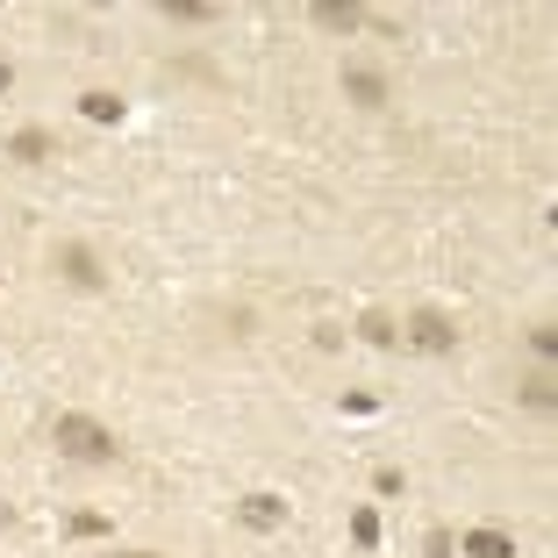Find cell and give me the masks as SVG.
<instances>
[{"instance_id": "obj_1", "label": "cell", "mask_w": 558, "mask_h": 558, "mask_svg": "<svg viewBox=\"0 0 558 558\" xmlns=\"http://www.w3.org/2000/svg\"><path fill=\"white\" fill-rule=\"evenodd\" d=\"M50 444H58V459H72V465H116L122 459V437L108 423H94V415H58L50 423Z\"/></svg>"}, {"instance_id": "obj_2", "label": "cell", "mask_w": 558, "mask_h": 558, "mask_svg": "<svg viewBox=\"0 0 558 558\" xmlns=\"http://www.w3.org/2000/svg\"><path fill=\"white\" fill-rule=\"evenodd\" d=\"M50 272L65 279V287H80V294H100V287H108V265H100V251L80 244V236H65V244L50 251Z\"/></svg>"}, {"instance_id": "obj_3", "label": "cell", "mask_w": 558, "mask_h": 558, "mask_svg": "<svg viewBox=\"0 0 558 558\" xmlns=\"http://www.w3.org/2000/svg\"><path fill=\"white\" fill-rule=\"evenodd\" d=\"M401 344L429 351V359H451V351H459V323H451L444 308H415L409 323H401Z\"/></svg>"}, {"instance_id": "obj_4", "label": "cell", "mask_w": 558, "mask_h": 558, "mask_svg": "<svg viewBox=\"0 0 558 558\" xmlns=\"http://www.w3.org/2000/svg\"><path fill=\"white\" fill-rule=\"evenodd\" d=\"M236 515H244V530L272 537V530H287V494H272V487H251L244 501H236Z\"/></svg>"}, {"instance_id": "obj_5", "label": "cell", "mask_w": 558, "mask_h": 558, "mask_svg": "<svg viewBox=\"0 0 558 558\" xmlns=\"http://www.w3.org/2000/svg\"><path fill=\"white\" fill-rule=\"evenodd\" d=\"M0 158H15V165H44V158H58V136L29 122V130H15L8 144H0Z\"/></svg>"}, {"instance_id": "obj_6", "label": "cell", "mask_w": 558, "mask_h": 558, "mask_svg": "<svg viewBox=\"0 0 558 558\" xmlns=\"http://www.w3.org/2000/svg\"><path fill=\"white\" fill-rule=\"evenodd\" d=\"M344 100H359V108H387V72L344 65Z\"/></svg>"}, {"instance_id": "obj_7", "label": "cell", "mask_w": 558, "mask_h": 558, "mask_svg": "<svg viewBox=\"0 0 558 558\" xmlns=\"http://www.w3.org/2000/svg\"><path fill=\"white\" fill-rule=\"evenodd\" d=\"M459 551L465 558H515V537H509V530H494V523H480V530L459 537Z\"/></svg>"}, {"instance_id": "obj_8", "label": "cell", "mask_w": 558, "mask_h": 558, "mask_svg": "<svg viewBox=\"0 0 558 558\" xmlns=\"http://www.w3.org/2000/svg\"><path fill=\"white\" fill-rule=\"evenodd\" d=\"M80 116L108 130V122H122V116H130V100H122V94H108V86H86V94H80Z\"/></svg>"}, {"instance_id": "obj_9", "label": "cell", "mask_w": 558, "mask_h": 558, "mask_svg": "<svg viewBox=\"0 0 558 558\" xmlns=\"http://www.w3.org/2000/svg\"><path fill=\"white\" fill-rule=\"evenodd\" d=\"M308 22H315V29H329V36H351V29H365V8H337V0H315Z\"/></svg>"}, {"instance_id": "obj_10", "label": "cell", "mask_w": 558, "mask_h": 558, "mask_svg": "<svg viewBox=\"0 0 558 558\" xmlns=\"http://www.w3.org/2000/svg\"><path fill=\"white\" fill-rule=\"evenodd\" d=\"M359 337H365L373 351H395V344H401V323H395V315H379V308H365V315H359Z\"/></svg>"}, {"instance_id": "obj_11", "label": "cell", "mask_w": 558, "mask_h": 558, "mask_svg": "<svg viewBox=\"0 0 558 558\" xmlns=\"http://www.w3.org/2000/svg\"><path fill=\"white\" fill-rule=\"evenodd\" d=\"M523 409H537V415L558 409V379H551V373H530V379H523Z\"/></svg>"}, {"instance_id": "obj_12", "label": "cell", "mask_w": 558, "mask_h": 558, "mask_svg": "<svg viewBox=\"0 0 558 558\" xmlns=\"http://www.w3.org/2000/svg\"><path fill=\"white\" fill-rule=\"evenodd\" d=\"M351 544H359V551H379V509H351Z\"/></svg>"}, {"instance_id": "obj_13", "label": "cell", "mask_w": 558, "mask_h": 558, "mask_svg": "<svg viewBox=\"0 0 558 558\" xmlns=\"http://www.w3.org/2000/svg\"><path fill=\"white\" fill-rule=\"evenodd\" d=\"M65 530H72V537H108V515H94V509H72V515H65Z\"/></svg>"}, {"instance_id": "obj_14", "label": "cell", "mask_w": 558, "mask_h": 558, "mask_svg": "<svg viewBox=\"0 0 558 558\" xmlns=\"http://www.w3.org/2000/svg\"><path fill=\"white\" fill-rule=\"evenodd\" d=\"M165 15L172 22H215V8L208 0H165Z\"/></svg>"}, {"instance_id": "obj_15", "label": "cell", "mask_w": 558, "mask_h": 558, "mask_svg": "<svg viewBox=\"0 0 558 558\" xmlns=\"http://www.w3.org/2000/svg\"><path fill=\"white\" fill-rule=\"evenodd\" d=\"M530 351H537V359H558V323H537V329H530Z\"/></svg>"}, {"instance_id": "obj_16", "label": "cell", "mask_w": 558, "mask_h": 558, "mask_svg": "<svg viewBox=\"0 0 558 558\" xmlns=\"http://www.w3.org/2000/svg\"><path fill=\"white\" fill-rule=\"evenodd\" d=\"M373 494H409V473H401V465H379V473H373Z\"/></svg>"}, {"instance_id": "obj_17", "label": "cell", "mask_w": 558, "mask_h": 558, "mask_svg": "<svg viewBox=\"0 0 558 558\" xmlns=\"http://www.w3.org/2000/svg\"><path fill=\"white\" fill-rule=\"evenodd\" d=\"M423 551H429V558H451L459 544H451V530H429V537H423Z\"/></svg>"}, {"instance_id": "obj_18", "label": "cell", "mask_w": 558, "mask_h": 558, "mask_svg": "<svg viewBox=\"0 0 558 558\" xmlns=\"http://www.w3.org/2000/svg\"><path fill=\"white\" fill-rule=\"evenodd\" d=\"M8 86H15V65H8V58H0V94H8Z\"/></svg>"}, {"instance_id": "obj_19", "label": "cell", "mask_w": 558, "mask_h": 558, "mask_svg": "<svg viewBox=\"0 0 558 558\" xmlns=\"http://www.w3.org/2000/svg\"><path fill=\"white\" fill-rule=\"evenodd\" d=\"M116 558H158V551H116Z\"/></svg>"}]
</instances>
